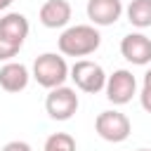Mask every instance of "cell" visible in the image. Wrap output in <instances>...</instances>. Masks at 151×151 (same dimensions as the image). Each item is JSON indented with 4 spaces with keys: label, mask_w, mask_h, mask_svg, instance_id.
I'll return each instance as SVG.
<instances>
[{
    "label": "cell",
    "mask_w": 151,
    "mask_h": 151,
    "mask_svg": "<svg viewBox=\"0 0 151 151\" xmlns=\"http://www.w3.org/2000/svg\"><path fill=\"white\" fill-rule=\"evenodd\" d=\"M85 12L92 26H113L123 14V2L120 0H87Z\"/></svg>",
    "instance_id": "obj_9"
},
{
    "label": "cell",
    "mask_w": 151,
    "mask_h": 151,
    "mask_svg": "<svg viewBox=\"0 0 151 151\" xmlns=\"http://www.w3.org/2000/svg\"><path fill=\"white\" fill-rule=\"evenodd\" d=\"M94 130L97 134L104 139V142H111V144H120L130 137L132 132V123L125 113L120 111H101L97 118H94Z\"/></svg>",
    "instance_id": "obj_4"
},
{
    "label": "cell",
    "mask_w": 151,
    "mask_h": 151,
    "mask_svg": "<svg viewBox=\"0 0 151 151\" xmlns=\"http://www.w3.org/2000/svg\"><path fill=\"white\" fill-rule=\"evenodd\" d=\"M57 45H59V52L64 57H87V54L99 50L101 35L90 24H76V26H68L59 35Z\"/></svg>",
    "instance_id": "obj_1"
},
{
    "label": "cell",
    "mask_w": 151,
    "mask_h": 151,
    "mask_svg": "<svg viewBox=\"0 0 151 151\" xmlns=\"http://www.w3.org/2000/svg\"><path fill=\"white\" fill-rule=\"evenodd\" d=\"M139 101H142V109H144L146 113H151V68L144 73L142 92H139Z\"/></svg>",
    "instance_id": "obj_14"
},
{
    "label": "cell",
    "mask_w": 151,
    "mask_h": 151,
    "mask_svg": "<svg viewBox=\"0 0 151 151\" xmlns=\"http://www.w3.org/2000/svg\"><path fill=\"white\" fill-rule=\"evenodd\" d=\"M28 80H31V73L19 61H5L0 66V87L5 92H21V90H26Z\"/></svg>",
    "instance_id": "obj_11"
},
{
    "label": "cell",
    "mask_w": 151,
    "mask_h": 151,
    "mask_svg": "<svg viewBox=\"0 0 151 151\" xmlns=\"http://www.w3.org/2000/svg\"><path fill=\"white\" fill-rule=\"evenodd\" d=\"M28 19L21 14V12H7L5 17H0V40L21 50L26 38H28Z\"/></svg>",
    "instance_id": "obj_7"
},
{
    "label": "cell",
    "mask_w": 151,
    "mask_h": 151,
    "mask_svg": "<svg viewBox=\"0 0 151 151\" xmlns=\"http://www.w3.org/2000/svg\"><path fill=\"white\" fill-rule=\"evenodd\" d=\"M42 151H76V139L68 132H54L45 139Z\"/></svg>",
    "instance_id": "obj_13"
},
{
    "label": "cell",
    "mask_w": 151,
    "mask_h": 151,
    "mask_svg": "<svg viewBox=\"0 0 151 151\" xmlns=\"http://www.w3.org/2000/svg\"><path fill=\"white\" fill-rule=\"evenodd\" d=\"M78 104L80 101H78L76 90L73 87H66V85L50 90L47 97H45V111H47V116L52 120H61V123L64 120H71L76 116Z\"/></svg>",
    "instance_id": "obj_5"
},
{
    "label": "cell",
    "mask_w": 151,
    "mask_h": 151,
    "mask_svg": "<svg viewBox=\"0 0 151 151\" xmlns=\"http://www.w3.org/2000/svg\"><path fill=\"white\" fill-rule=\"evenodd\" d=\"M104 92H106V99L113 106H123V104L132 101V97L137 94V78L132 76V71L118 68L111 76H106Z\"/></svg>",
    "instance_id": "obj_6"
},
{
    "label": "cell",
    "mask_w": 151,
    "mask_h": 151,
    "mask_svg": "<svg viewBox=\"0 0 151 151\" xmlns=\"http://www.w3.org/2000/svg\"><path fill=\"white\" fill-rule=\"evenodd\" d=\"M120 54L134 66H146L151 61V38L144 33H127L120 40Z\"/></svg>",
    "instance_id": "obj_8"
},
{
    "label": "cell",
    "mask_w": 151,
    "mask_h": 151,
    "mask_svg": "<svg viewBox=\"0 0 151 151\" xmlns=\"http://www.w3.org/2000/svg\"><path fill=\"white\" fill-rule=\"evenodd\" d=\"M137 151H151V149H137Z\"/></svg>",
    "instance_id": "obj_17"
},
{
    "label": "cell",
    "mask_w": 151,
    "mask_h": 151,
    "mask_svg": "<svg viewBox=\"0 0 151 151\" xmlns=\"http://www.w3.org/2000/svg\"><path fill=\"white\" fill-rule=\"evenodd\" d=\"M2 151H33V149H31L28 142H24V139H14V142H7V144L2 146Z\"/></svg>",
    "instance_id": "obj_15"
},
{
    "label": "cell",
    "mask_w": 151,
    "mask_h": 151,
    "mask_svg": "<svg viewBox=\"0 0 151 151\" xmlns=\"http://www.w3.org/2000/svg\"><path fill=\"white\" fill-rule=\"evenodd\" d=\"M12 2H14V0H0V12H2V9H7Z\"/></svg>",
    "instance_id": "obj_16"
},
{
    "label": "cell",
    "mask_w": 151,
    "mask_h": 151,
    "mask_svg": "<svg viewBox=\"0 0 151 151\" xmlns=\"http://www.w3.org/2000/svg\"><path fill=\"white\" fill-rule=\"evenodd\" d=\"M35 83L45 90H54V87H61L66 80H68V64L61 54L57 52H45L40 54L35 61H33V73Z\"/></svg>",
    "instance_id": "obj_2"
},
{
    "label": "cell",
    "mask_w": 151,
    "mask_h": 151,
    "mask_svg": "<svg viewBox=\"0 0 151 151\" xmlns=\"http://www.w3.org/2000/svg\"><path fill=\"white\" fill-rule=\"evenodd\" d=\"M68 78L76 83V87L80 92H87V94H97L104 90L106 85V73L104 68L92 61V59H78L71 68H68Z\"/></svg>",
    "instance_id": "obj_3"
},
{
    "label": "cell",
    "mask_w": 151,
    "mask_h": 151,
    "mask_svg": "<svg viewBox=\"0 0 151 151\" xmlns=\"http://www.w3.org/2000/svg\"><path fill=\"white\" fill-rule=\"evenodd\" d=\"M38 19L45 28H64L71 21V5L68 0H47L42 2Z\"/></svg>",
    "instance_id": "obj_10"
},
{
    "label": "cell",
    "mask_w": 151,
    "mask_h": 151,
    "mask_svg": "<svg viewBox=\"0 0 151 151\" xmlns=\"http://www.w3.org/2000/svg\"><path fill=\"white\" fill-rule=\"evenodd\" d=\"M127 21L137 28H149L151 26V0H130L125 7Z\"/></svg>",
    "instance_id": "obj_12"
}]
</instances>
